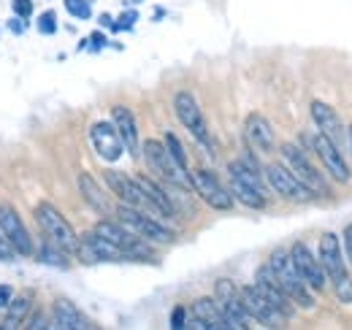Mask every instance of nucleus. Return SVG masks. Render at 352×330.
<instances>
[{
  "instance_id": "1",
  "label": "nucleus",
  "mask_w": 352,
  "mask_h": 330,
  "mask_svg": "<svg viewBox=\"0 0 352 330\" xmlns=\"http://www.w3.org/2000/svg\"><path fill=\"white\" fill-rule=\"evenodd\" d=\"M228 182H230V195L233 201L244 204L247 208H265L268 206V198H265V184L261 179V168L255 160L250 157H241V160H233L228 165Z\"/></svg>"
},
{
  "instance_id": "2",
  "label": "nucleus",
  "mask_w": 352,
  "mask_h": 330,
  "mask_svg": "<svg viewBox=\"0 0 352 330\" xmlns=\"http://www.w3.org/2000/svg\"><path fill=\"white\" fill-rule=\"evenodd\" d=\"M268 268H271L279 287L287 292V298L293 303H298L301 309H314V295L307 287V282L301 279V274H298V268L290 257V249H274L271 257H268Z\"/></svg>"
},
{
  "instance_id": "3",
  "label": "nucleus",
  "mask_w": 352,
  "mask_h": 330,
  "mask_svg": "<svg viewBox=\"0 0 352 330\" xmlns=\"http://www.w3.org/2000/svg\"><path fill=\"white\" fill-rule=\"evenodd\" d=\"M95 236H100L103 241H109L111 247H117L128 260H141V263H152L155 260V252L152 247L138 239L133 230H128L122 222H114V219H100L92 230Z\"/></svg>"
},
{
  "instance_id": "4",
  "label": "nucleus",
  "mask_w": 352,
  "mask_h": 330,
  "mask_svg": "<svg viewBox=\"0 0 352 330\" xmlns=\"http://www.w3.org/2000/svg\"><path fill=\"white\" fill-rule=\"evenodd\" d=\"M117 219H120L128 230H133L138 239H144L146 244H174L176 241L174 230H171L166 222H160L157 217L146 214V211L120 206L117 208Z\"/></svg>"
},
{
  "instance_id": "5",
  "label": "nucleus",
  "mask_w": 352,
  "mask_h": 330,
  "mask_svg": "<svg viewBox=\"0 0 352 330\" xmlns=\"http://www.w3.org/2000/svg\"><path fill=\"white\" fill-rule=\"evenodd\" d=\"M36 222H38V228H41L46 241H52L54 247H60L63 252H68V254H76L79 236L71 228V222L52 206V204H38L36 206Z\"/></svg>"
},
{
  "instance_id": "6",
  "label": "nucleus",
  "mask_w": 352,
  "mask_h": 330,
  "mask_svg": "<svg viewBox=\"0 0 352 330\" xmlns=\"http://www.w3.org/2000/svg\"><path fill=\"white\" fill-rule=\"evenodd\" d=\"M141 155H144L146 165H149L166 184H174V187H182V190H190V187H192V173L182 170V168L174 163V157L168 155L166 144L149 138V141L141 144Z\"/></svg>"
},
{
  "instance_id": "7",
  "label": "nucleus",
  "mask_w": 352,
  "mask_h": 330,
  "mask_svg": "<svg viewBox=\"0 0 352 330\" xmlns=\"http://www.w3.org/2000/svg\"><path fill=\"white\" fill-rule=\"evenodd\" d=\"M279 155H282V160H285L282 165L307 187L311 195H331L325 179L320 176V170L311 165V160H309L296 144H282V146H279Z\"/></svg>"
},
{
  "instance_id": "8",
  "label": "nucleus",
  "mask_w": 352,
  "mask_h": 330,
  "mask_svg": "<svg viewBox=\"0 0 352 330\" xmlns=\"http://www.w3.org/2000/svg\"><path fill=\"white\" fill-rule=\"evenodd\" d=\"M103 182L109 184V190L122 201V206L128 208H138V211H146V214H152V217H157V211L155 206L149 204V198L144 195V190L138 187V182L128 176V173H122V170H114V168H109V170H103ZM160 219V217H157Z\"/></svg>"
},
{
  "instance_id": "9",
  "label": "nucleus",
  "mask_w": 352,
  "mask_h": 330,
  "mask_svg": "<svg viewBox=\"0 0 352 330\" xmlns=\"http://www.w3.org/2000/svg\"><path fill=\"white\" fill-rule=\"evenodd\" d=\"M174 111H176V117H179V122L190 130V135H192L198 144L212 146V138H209V127H206V120H204V111H201L198 100H195L187 89L176 92Z\"/></svg>"
},
{
  "instance_id": "10",
  "label": "nucleus",
  "mask_w": 352,
  "mask_h": 330,
  "mask_svg": "<svg viewBox=\"0 0 352 330\" xmlns=\"http://www.w3.org/2000/svg\"><path fill=\"white\" fill-rule=\"evenodd\" d=\"M0 233L6 236V241L16 252V257H30L36 254V244L30 239V230L25 228L22 217L16 214V208L3 204L0 206Z\"/></svg>"
},
{
  "instance_id": "11",
  "label": "nucleus",
  "mask_w": 352,
  "mask_h": 330,
  "mask_svg": "<svg viewBox=\"0 0 352 330\" xmlns=\"http://www.w3.org/2000/svg\"><path fill=\"white\" fill-rule=\"evenodd\" d=\"M192 190L201 195V201L206 206L217 208V211H228V208H233V204H236L233 195H230V190H225V184H222L212 170H206V168L192 170Z\"/></svg>"
},
{
  "instance_id": "12",
  "label": "nucleus",
  "mask_w": 352,
  "mask_h": 330,
  "mask_svg": "<svg viewBox=\"0 0 352 330\" xmlns=\"http://www.w3.org/2000/svg\"><path fill=\"white\" fill-rule=\"evenodd\" d=\"M320 265L325 271V276L331 279V285H342L350 279L344 254H342V239L336 233H322L320 236Z\"/></svg>"
},
{
  "instance_id": "13",
  "label": "nucleus",
  "mask_w": 352,
  "mask_h": 330,
  "mask_svg": "<svg viewBox=\"0 0 352 330\" xmlns=\"http://www.w3.org/2000/svg\"><path fill=\"white\" fill-rule=\"evenodd\" d=\"M265 182H268V187L276 192V195H282L285 201H296V204H307L311 201L314 195L309 192L307 187L285 168L282 163H271L265 165Z\"/></svg>"
},
{
  "instance_id": "14",
  "label": "nucleus",
  "mask_w": 352,
  "mask_h": 330,
  "mask_svg": "<svg viewBox=\"0 0 352 330\" xmlns=\"http://www.w3.org/2000/svg\"><path fill=\"white\" fill-rule=\"evenodd\" d=\"M214 300H217V306L222 309V314H225L228 322L250 330V314L244 309L241 289L236 287L230 279H217V285H214Z\"/></svg>"
},
{
  "instance_id": "15",
  "label": "nucleus",
  "mask_w": 352,
  "mask_h": 330,
  "mask_svg": "<svg viewBox=\"0 0 352 330\" xmlns=\"http://www.w3.org/2000/svg\"><path fill=\"white\" fill-rule=\"evenodd\" d=\"M241 300H244V309H247L250 320L261 322V325H265V328L279 330L285 322H287V317H285L279 309H274V306L265 300L263 295L258 292V287H255V285L241 287Z\"/></svg>"
},
{
  "instance_id": "16",
  "label": "nucleus",
  "mask_w": 352,
  "mask_h": 330,
  "mask_svg": "<svg viewBox=\"0 0 352 330\" xmlns=\"http://www.w3.org/2000/svg\"><path fill=\"white\" fill-rule=\"evenodd\" d=\"M89 144H92V149L98 152V157L106 160V163H117V160L122 157V152H125V144H122V138L117 135V130H114L111 122L92 124V127H89Z\"/></svg>"
},
{
  "instance_id": "17",
  "label": "nucleus",
  "mask_w": 352,
  "mask_h": 330,
  "mask_svg": "<svg viewBox=\"0 0 352 330\" xmlns=\"http://www.w3.org/2000/svg\"><path fill=\"white\" fill-rule=\"evenodd\" d=\"M290 257H293V263H296L301 279L307 282V287L314 289V292H322V289H325V282H328V276H325L320 260L311 254V249L298 241V244H293V249H290Z\"/></svg>"
},
{
  "instance_id": "18",
  "label": "nucleus",
  "mask_w": 352,
  "mask_h": 330,
  "mask_svg": "<svg viewBox=\"0 0 352 330\" xmlns=\"http://www.w3.org/2000/svg\"><path fill=\"white\" fill-rule=\"evenodd\" d=\"M76 257L87 265H95V263H122L128 260L117 247H111L109 241H103L100 236L95 233H87L79 239V249H76Z\"/></svg>"
},
{
  "instance_id": "19",
  "label": "nucleus",
  "mask_w": 352,
  "mask_h": 330,
  "mask_svg": "<svg viewBox=\"0 0 352 330\" xmlns=\"http://www.w3.org/2000/svg\"><path fill=\"white\" fill-rule=\"evenodd\" d=\"M311 120L320 127V135H325L328 141H333V144L342 149V144H344V138H347V127H344L342 117L336 114L333 106H328V103H322V100H311Z\"/></svg>"
},
{
  "instance_id": "20",
  "label": "nucleus",
  "mask_w": 352,
  "mask_h": 330,
  "mask_svg": "<svg viewBox=\"0 0 352 330\" xmlns=\"http://www.w3.org/2000/svg\"><path fill=\"white\" fill-rule=\"evenodd\" d=\"M52 330H98L87 317L82 314V309L68 300V298H57L52 303V322H49Z\"/></svg>"
},
{
  "instance_id": "21",
  "label": "nucleus",
  "mask_w": 352,
  "mask_h": 330,
  "mask_svg": "<svg viewBox=\"0 0 352 330\" xmlns=\"http://www.w3.org/2000/svg\"><path fill=\"white\" fill-rule=\"evenodd\" d=\"M255 287H258V292L263 295L265 300L274 306V309H279L287 320L293 317V300L287 298V292L279 287V282H276V276L271 274V268H268V263L265 265H261L258 268V276H255Z\"/></svg>"
},
{
  "instance_id": "22",
  "label": "nucleus",
  "mask_w": 352,
  "mask_h": 330,
  "mask_svg": "<svg viewBox=\"0 0 352 330\" xmlns=\"http://www.w3.org/2000/svg\"><path fill=\"white\" fill-rule=\"evenodd\" d=\"M314 152H317L320 163L325 165V170L331 173L333 182H342V184L350 182V168L342 157V149L333 141H328L325 135H314Z\"/></svg>"
},
{
  "instance_id": "23",
  "label": "nucleus",
  "mask_w": 352,
  "mask_h": 330,
  "mask_svg": "<svg viewBox=\"0 0 352 330\" xmlns=\"http://www.w3.org/2000/svg\"><path fill=\"white\" fill-rule=\"evenodd\" d=\"M244 138L247 144L261 152V155H268L276 149V135H274V127L265 120L263 114H250L247 122H244Z\"/></svg>"
},
{
  "instance_id": "24",
  "label": "nucleus",
  "mask_w": 352,
  "mask_h": 330,
  "mask_svg": "<svg viewBox=\"0 0 352 330\" xmlns=\"http://www.w3.org/2000/svg\"><path fill=\"white\" fill-rule=\"evenodd\" d=\"M111 124H114L117 135L122 138L125 152L133 155V157H138V152H141V141H138V124H135V117H133L131 109H125V106H114V109H111Z\"/></svg>"
},
{
  "instance_id": "25",
  "label": "nucleus",
  "mask_w": 352,
  "mask_h": 330,
  "mask_svg": "<svg viewBox=\"0 0 352 330\" xmlns=\"http://www.w3.org/2000/svg\"><path fill=\"white\" fill-rule=\"evenodd\" d=\"M133 179L138 182V187L144 190V195L149 198V204L155 206V211H157L160 219H171V217H176L174 201L168 198V192H166L157 182H152V179H146V176H133Z\"/></svg>"
},
{
  "instance_id": "26",
  "label": "nucleus",
  "mask_w": 352,
  "mask_h": 330,
  "mask_svg": "<svg viewBox=\"0 0 352 330\" xmlns=\"http://www.w3.org/2000/svg\"><path fill=\"white\" fill-rule=\"evenodd\" d=\"M79 192L82 198L87 201V206L98 214H109L111 211V204H109V195L103 192V187L89 176V173H79Z\"/></svg>"
},
{
  "instance_id": "27",
  "label": "nucleus",
  "mask_w": 352,
  "mask_h": 330,
  "mask_svg": "<svg viewBox=\"0 0 352 330\" xmlns=\"http://www.w3.org/2000/svg\"><path fill=\"white\" fill-rule=\"evenodd\" d=\"M30 309H33L30 295H16V298L8 303V309H6V320H3V325H6L8 330L25 328V322L30 320Z\"/></svg>"
},
{
  "instance_id": "28",
  "label": "nucleus",
  "mask_w": 352,
  "mask_h": 330,
  "mask_svg": "<svg viewBox=\"0 0 352 330\" xmlns=\"http://www.w3.org/2000/svg\"><path fill=\"white\" fill-rule=\"evenodd\" d=\"M192 317L201 320V322H206L212 330H217L225 322V314H222V309L217 306L214 298H198L192 303Z\"/></svg>"
},
{
  "instance_id": "29",
  "label": "nucleus",
  "mask_w": 352,
  "mask_h": 330,
  "mask_svg": "<svg viewBox=\"0 0 352 330\" xmlns=\"http://www.w3.org/2000/svg\"><path fill=\"white\" fill-rule=\"evenodd\" d=\"M38 260L46 265H57V268H68V252H63L60 247H54L52 241H46L38 247Z\"/></svg>"
},
{
  "instance_id": "30",
  "label": "nucleus",
  "mask_w": 352,
  "mask_h": 330,
  "mask_svg": "<svg viewBox=\"0 0 352 330\" xmlns=\"http://www.w3.org/2000/svg\"><path fill=\"white\" fill-rule=\"evenodd\" d=\"M166 149H168V155L174 157V163L182 168V170H187L190 173V165H187V155H184V146H182V141L176 138L174 133H166Z\"/></svg>"
},
{
  "instance_id": "31",
  "label": "nucleus",
  "mask_w": 352,
  "mask_h": 330,
  "mask_svg": "<svg viewBox=\"0 0 352 330\" xmlns=\"http://www.w3.org/2000/svg\"><path fill=\"white\" fill-rule=\"evenodd\" d=\"M65 8H68L76 19H89V16H92L87 0H65Z\"/></svg>"
},
{
  "instance_id": "32",
  "label": "nucleus",
  "mask_w": 352,
  "mask_h": 330,
  "mask_svg": "<svg viewBox=\"0 0 352 330\" xmlns=\"http://www.w3.org/2000/svg\"><path fill=\"white\" fill-rule=\"evenodd\" d=\"M22 330H52V328H49V320H46L44 311H33Z\"/></svg>"
},
{
  "instance_id": "33",
  "label": "nucleus",
  "mask_w": 352,
  "mask_h": 330,
  "mask_svg": "<svg viewBox=\"0 0 352 330\" xmlns=\"http://www.w3.org/2000/svg\"><path fill=\"white\" fill-rule=\"evenodd\" d=\"M184 328H187V309L184 306H174V311H171V330Z\"/></svg>"
},
{
  "instance_id": "34",
  "label": "nucleus",
  "mask_w": 352,
  "mask_h": 330,
  "mask_svg": "<svg viewBox=\"0 0 352 330\" xmlns=\"http://www.w3.org/2000/svg\"><path fill=\"white\" fill-rule=\"evenodd\" d=\"M38 30H41L44 36H49V33H54V30H57V16H54L52 11L41 14V19H38Z\"/></svg>"
},
{
  "instance_id": "35",
  "label": "nucleus",
  "mask_w": 352,
  "mask_h": 330,
  "mask_svg": "<svg viewBox=\"0 0 352 330\" xmlns=\"http://www.w3.org/2000/svg\"><path fill=\"white\" fill-rule=\"evenodd\" d=\"M14 257H16V252L11 249V244L6 241V236L0 233V260H3V263H11Z\"/></svg>"
},
{
  "instance_id": "36",
  "label": "nucleus",
  "mask_w": 352,
  "mask_h": 330,
  "mask_svg": "<svg viewBox=\"0 0 352 330\" xmlns=\"http://www.w3.org/2000/svg\"><path fill=\"white\" fill-rule=\"evenodd\" d=\"M133 22H135V11H128L125 16H120V19L114 22V28H111V30H131Z\"/></svg>"
},
{
  "instance_id": "37",
  "label": "nucleus",
  "mask_w": 352,
  "mask_h": 330,
  "mask_svg": "<svg viewBox=\"0 0 352 330\" xmlns=\"http://www.w3.org/2000/svg\"><path fill=\"white\" fill-rule=\"evenodd\" d=\"M14 11H16L19 16H30V14H33V3H30V0H14Z\"/></svg>"
},
{
  "instance_id": "38",
  "label": "nucleus",
  "mask_w": 352,
  "mask_h": 330,
  "mask_svg": "<svg viewBox=\"0 0 352 330\" xmlns=\"http://www.w3.org/2000/svg\"><path fill=\"white\" fill-rule=\"evenodd\" d=\"M11 300H14V289H11V285H0V309H8Z\"/></svg>"
},
{
  "instance_id": "39",
  "label": "nucleus",
  "mask_w": 352,
  "mask_h": 330,
  "mask_svg": "<svg viewBox=\"0 0 352 330\" xmlns=\"http://www.w3.org/2000/svg\"><path fill=\"white\" fill-rule=\"evenodd\" d=\"M344 252H347V260H350V265H352V225H347L344 228Z\"/></svg>"
},
{
  "instance_id": "40",
  "label": "nucleus",
  "mask_w": 352,
  "mask_h": 330,
  "mask_svg": "<svg viewBox=\"0 0 352 330\" xmlns=\"http://www.w3.org/2000/svg\"><path fill=\"white\" fill-rule=\"evenodd\" d=\"M92 43H95V46H103V43H106V38H103L100 33H95V36H92Z\"/></svg>"
},
{
  "instance_id": "41",
  "label": "nucleus",
  "mask_w": 352,
  "mask_h": 330,
  "mask_svg": "<svg viewBox=\"0 0 352 330\" xmlns=\"http://www.w3.org/2000/svg\"><path fill=\"white\" fill-rule=\"evenodd\" d=\"M347 138H350V149H352V124L347 127Z\"/></svg>"
},
{
  "instance_id": "42",
  "label": "nucleus",
  "mask_w": 352,
  "mask_h": 330,
  "mask_svg": "<svg viewBox=\"0 0 352 330\" xmlns=\"http://www.w3.org/2000/svg\"><path fill=\"white\" fill-rule=\"evenodd\" d=\"M0 330H8V328H6V325H0Z\"/></svg>"
}]
</instances>
